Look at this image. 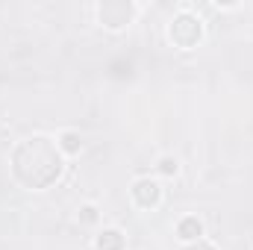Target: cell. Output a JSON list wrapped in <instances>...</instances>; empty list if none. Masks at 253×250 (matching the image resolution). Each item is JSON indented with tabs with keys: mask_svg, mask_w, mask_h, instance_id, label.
Instances as JSON below:
<instances>
[{
	"mask_svg": "<svg viewBox=\"0 0 253 250\" xmlns=\"http://www.w3.org/2000/svg\"><path fill=\"white\" fill-rule=\"evenodd\" d=\"M59 147H62L65 153H80L83 141H80V135H77V132H62V138H59Z\"/></svg>",
	"mask_w": 253,
	"mask_h": 250,
	"instance_id": "obj_7",
	"label": "cell"
},
{
	"mask_svg": "<svg viewBox=\"0 0 253 250\" xmlns=\"http://www.w3.org/2000/svg\"><path fill=\"white\" fill-rule=\"evenodd\" d=\"M132 197H135V203H138L141 209H153V206L159 203V197H162V188L156 186L153 180H135Z\"/></svg>",
	"mask_w": 253,
	"mask_h": 250,
	"instance_id": "obj_4",
	"label": "cell"
},
{
	"mask_svg": "<svg viewBox=\"0 0 253 250\" xmlns=\"http://www.w3.org/2000/svg\"><path fill=\"white\" fill-rule=\"evenodd\" d=\"M177 236H180L183 242H200V236H203V224L189 215V218H183V221L177 224Z\"/></svg>",
	"mask_w": 253,
	"mask_h": 250,
	"instance_id": "obj_5",
	"label": "cell"
},
{
	"mask_svg": "<svg viewBox=\"0 0 253 250\" xmlns=\"http://www.w3.org/2000/svg\"><path fill=\"white\" fill-rule=\"evenodd\" d=\"M129 18H132V6L129 3H103L100 6V21L106 27H112V30L124 27Z\"/></svg>",
	"mask_w": 253,
	"mask_h": 250,
	"instance_id": "obj_3",
	"label": "cell"
},
{
	"mask_svg": "<svg viewBox=\"0 0 253 250\" xmlns=\"http://www.w3.org/2000/svg\"><path fill=\"white\" fill-rule=\"evenodd\" d=\"M94 245H97V250H124V233L121 230H103Z\"/></svg>",
	"mask_w": 253,
	"mask_h": 250,
	"instance_id": "obj_6",
	"label": "cell"
},
{
	"mask_svg": "<svg viewBox=\"0 0 253 250\" xmlns=\"http://www.w3.org/2000/svg\"><path fill=\"white\" fill-rule=\"evenodd\" d=\"M80 221H83V224H94V221H97V209H94V206H83V209H80Z\"/></svg>",
	"mask_w": 253,
	"mask_h": 250,
	"instance_id": "obj_9",
	"label": "cell"
},
{
	"mask_svg": "<svg viewBox=\"0 0 253 250\" xmlns=\"http://www.w3.org/2000/svg\"><path fill=\"white\" fill-rule=\"evenodd\" d=\"M12 171L27 188H50L62 174V156L50 138L33 135L15 147Z\"/></svg>",
	"mask_w": 253,
	"mask_h": 250,
	"instance_id": "obj_1",
	"label": "cell"
},
{
	"mask_svg": "<svg viewBox=\"0 0 253 250\" xmlns=\"http://www.w3.org/2000/svg\"><path fill=\"white\" fill-rule=\"evenodd\" d=\"M171 42L177 44V47H194L197 42H200V36H203V27H200V21L189 15V12H183V15H177L174 21H171Z\"/></svg>",
	"mask_w": 253,
	"mask_h": 250,
	"instance_id": "obj_2",
	"label": "cell"
},
{
	"mask_svg": "<svg viewBox=\"0 0 253 250\" xmlns=\"http://www.w3.org/2000/svg\"><path fill=\"white\" fill-rule=\"evenodd\" d=\"M186 250H215V248H212L209 242H203V239H200V242H194V245H189Z\"/></svg>",
	"mask_w": 253,
	"mask_h": 250,
	"instance_id": "obj_10",
	"label": "cell"
},
{
	"mask_svg": "<svg viewBox=\"0 0 253 250\" xmlns=\"http://www.w3.org/2000/svg\"><path fill=\"white\" fill-rule=\"evenodd\" d=\"M177 168H180V165H177V159H171V156H165V159L159 162V171H162L165 177H174V174H177Z\"/></svg>",
	"mask_w": 253,
	"mask_h": 250,
	"instance_id": "obj_8",
	"label": "cell"
}]
</instances>
